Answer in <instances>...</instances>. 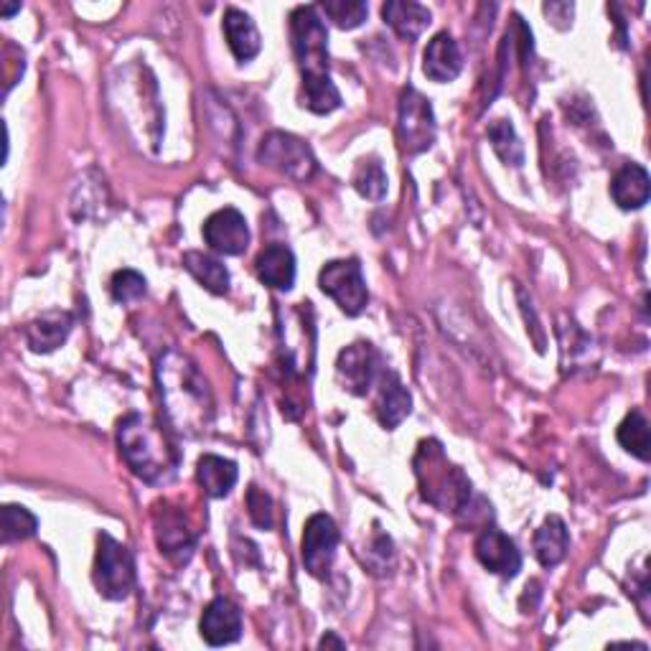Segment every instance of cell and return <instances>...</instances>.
Returning a JSON list of instances; mask_svg holds the SVG:
<instances>
[{"label":"cell","instance_id":"6da1fadb","mask_svg":"<svg viewBox=\"0 0 651 651\" xmlns=\"http://www.w3.org/2000/svg\"><path fill=\"white\" fill-rule=\"evenodd\" d=\"M163 410L170 428L184 435H199L214 420V400L209 382L189 356L170 349L156 364Z\"/></svg>","mask_w":651,"mask_h":651},{"label":"cell","instance_id":"7a4b0ae2","mask_svg":"<svg viewBox=\"0 0 651 651\" xmlns=\"http://www.w3.org/2000/svg\"><path fill=\"white\" fill-rule=\"evenodd\" d=\"M120 453L128 468L145 484H166L178 471V448L156 420L128 415L118 428Z\"/></svg>","mask_w":651,"mask_h":651},{"label":"cell","instance_id":"3957f363","mask_svg":"<svg viewBox=\"0 0 651 651\" xmlns=\"http://www.w3.org/2000/svg\"><path fill=\"white\" fill-rule=\"evenodd\" d=\"M418 476L420 494L435 509L459 515L471 501V482L455 463L448 461L443 445L438 441H422L412 461Z\"/></svg>","mask_w":651,"mask_h":651},{"label":"cell","instance_id":"277c9868","mask_svg":"<svg viewBox=\"0 0 651 651\" xmlns=\"http://www.w3.org/2000/svg\"><path fill=\"white\" fill-rule=\"evenodd\" d=\"M290 38L300 75H329V31L313 5H300L290 13Z\"/></svg>","mask_w":651,"mask_h":651},{"label":"cell","instance_id":"5b68a950","mask_svg":"<svg viewBox=\"0 0 651 651\" xmlns=\"http://www.w3.org/2000/svg\"><path fill=\"white\" fill-rule=\"evenodd\" d=\"M95 585L100 596L108 600H122L130 596L135 583V563L125 544L115 537H97V558H95Z\"/></svg>","mask_w":651,"mask_h":651},{"label":"cell","instance_id":"8992f818","mask_svg":"<svg viewBox=\"0 0 651 651\" xmlns=\"http://www.w3.org/2000/svg\"><path fill=\"white\" fill-rule=\"evenodd\" d=\"M257 161L267 168L280 170L283 176H288L298 184L311 181L316 170H319V163H316L313 151L308 148L306 141H300L298 135L283 133V130H273V133L263 137Z\"/></svg>","mask_w":651,"mask_h":651},{"label":"cell","instance_id":"52a82bcc","mask_svg":"<svg viewBox=\"0 0 651 651\" xmlns=\"http://www.w3.org/2000/svg\"><path fill=\"white\" fill-rule=\"evenodd\" d=\"M397 135L405 153L418 156L433 148L438 125L433 115V104L426 95H420L415 87L402 89L400 95V115H397Z\"/></svg>","mask_w":651,"mask_h":651},{"label":"cell","instance_id":"ba28073f","mask_svg":"<svg viewBox=\"0 0 651 651\" xmlns=\"http://www.w3.org/2000/svg\"><path fill=\"white\" fill-rule=\"evenodd\" d=\"M319 285L325 296L339 304L346 316H360L366 304H369V293H366L364 273L360 260H331L323 265L319 275Z\"/></svg>","mask_w":651,"mask_h":651},{"label":"cell","instance_id":"9c48e42d","mask_svg":"<svg viewBox=\"0 0 651 651\" xmlns=\"http://www.w3.org/2000/svg\"><path fill=\"white\" fill-rule=\"evenodd\" d=\"M385 366H382V356L372 344H352L339 354L336 374L339 382L344 385L346 393L356 397H364L372 393L374 385H379V379L385 377Z\"/></svg>","mask_w":651,"mask_h":651},{"label":"cell","instance_id":"30bf717a","mask_svg":"<svg viewBox=\"0 0 651 651\" xmlns=\"http://www.w3.org/2000/svg\"><path fill=\"white\" fill-rule=\"evenodd\" d=\"M339 548V529L329 515H313L304 529V565L313 577H325Z\"/></svg>","mask_w":651,"mask_h":651},{"label":"cell","instance_id":"8fae6325","mask_svg":"<svg viewBox=\"0 0 651 651\" xmlns=\"http://www.w3.org/2000/svg\"><path fill=\"white\" fill-rule=\"evenodd\" d=\"M203 240L219 255H242L250 244V227L238 209L224 207L203 222Z\"/></svg>","mask_w":651,"mask_h":651},{"label":"cell","instance_id":"7c38bea8","mask_svg":"<svg viewBox=\"0 0 651 651\" xmlns=\"http://www.w3.org/2000/svg\"><path fill=\"white\" fill-rule=\"evenodd\" d=\"M474 552L486 570L501 575V577H515L522 570V552L517 550L515 540H509L507 534L499 532L496 527H486L474 544Z\"/></svg>","mask_w":651,"mask_h":651},{"label":"cell","instance_id":"4fadbf2b","mask_svg":"<svg viewBox=\"0 0 651 651\" xmlns=\"http://www.w3.org/2000/svg\"><path fill=\"white\" fill-rule=\"evenodd\" d=\"M199 631L209 647L234 644L242 637V610L230 598H214L203 608Z\"/></svg>","mask_w":651,"mask_h":651},{"label":"cell","instance_id":"5bb4252c","mask_svg":"<svg viewBox=\"0 0 651 651\" xmlns=\"http://www.w3.org/2000/svg\"><path fill=\"white\" fill-rule=\"evenodd\" d=\"M461 69L463 56L451 34H435L428 41L426 54H422V71H426L428 79L445 85V81H453L459 77Z\"/></svg>","mask_w":651,"mask_h":651},{"label":"cell","instance_id":"9a60e30c","mask_svg":"<svg viewBox=\"0 0 651 651\" xmlns=\"http://www.w3.org/2000/svg\"><path fill=\"white\" fill-rule=\"evenodd\" d=\"M156 537L158 548L166 558L176 560V563H186V560L191 558L194 532L189 525H186L181 511L161 509L156 515Z\"/></svg>","mask_w":651,"mask_h":651},{"label":"cell","instance_id":"2e32d148","mask_svg":"<svg viewBox=\"0 0 651 651\" xmlns=\"http://www.w3.org/2000/svg\"><path fill=\"white\" fill-rule=\"evenodd\" d=\"M71 325H75V316L67 311H48L41 316V319L31 321L26 329H23V336H26L29 346L38 354H48L54 349H59L67 336L71 333Z\"/></svg>","mask_w":651,"mask_h":651},{"label":"cell","instance_id":"e0dca14e","mask_svg":"<svg viewBox=\"0 0 651 651\" xmlns=\"http://www.w3.org/2000/svg\"><path fill=\"white\" fill-rule=\"evenodd\" d=\"M255 271L265 285L288 293L296 283V255L285 244H267L255 260Z\"/></svg>","mask_w":651,"mask_h":651},{"label":"cell","instance_id":"ac0fdd59","mask_svg":"<svg viewBox=\"0 0 651 651\" xmlns=\"http://www.w3.org/2000/svg\"><path fill=\"white\" fill-rule=\"evenodd\" d=\"M227 44H230L234 59L238 62H252L263 48V38H260V31L255 26V21L250 19L247 13L240 11V8H230L224 13L222 21Z\"/></svg>","mask_w":651,"mask_h":651},{"label":"cell","instance_id":"d6986e66","mask_svg":"<svg viewBox=\"0 0 651 651\" xmlns=\"http://www.w3.org/2000/svg\"><path fill=\"white\" fill-rule=\"evenodd\" d=\"M382 19H385L387 26H393L397 36L415 41L433 23V13L426 5L412 3V0H389V3L382 5Z\"/></svg>","mask_w":651,"mask_h":651},{"label":"cell","instance_id":"ffe728a7","mask_svg":"<svg viewBox=\"0 0 651 651\" xmlns=\"http://www.w3.org/2000/svg\"><path fill=\"white\" fill-rule=\"evenodd\" d=\"M651 194V181L644 166L639 163H626V166L618 170L610 181V197L618 203V207L631 211L641 209L649 201Z\"/></svg>","mask_w":651,"mask_h":651},{"label":"cell","instance_id":"44dd1931","mask_svg":"<svg viewBox=\"0 0 651 651\" xmlns=\"http://www.w3.org/2000/svg\"><path fill=\"white\" fill-rule=\"evenodd\" d=\"M412 410V397L407 393L405 385L395 372H385V377L379 379V402L377 415L379 422L387 430H395Z\"/></svg>","mask_w":651,"mask_h":651},{"label":"cell","instance_id":"7402d4cb","mask_svg":"<svg viewBox=\"0 0 651 651\" xmlns=\"http://www.w3.org/2000/svg\"><path fill=\"white\" fill-rule=\"evenodd\" d=\"M197 478L211 499H224V496L234 488V484H238L240 471L234 461L222 459V455H214V453H207L201 455L197 463Z\"/></svg>","mask_w":651,"mask_h":651},{"label":"cell","instance_id":"603a6c76","mask_svg":"<svg viewBox=\"0 0 651 651\" xmlns=\"http://www.w3.org/2000/svg\"><path fill=\"white\" fill-rule=\"evenodd\" d=\"M570 548V534L563 519L550 515L534 532V558L542 567H555L565 560Z\"/></svg>","mask_w":651,"mask_h":651},{"label":"cell","instance_id":"cb8c5ba5","mask_svg":"<svg viewBox=\"0 0 651 651\" xmlns=\"http://www.w3.org/2000/svg\"><path fill=\"white\" fill-rule=\"evenodd\" d=\"M184 267L194 275L201 288H207L214 296H227L230 293V273L219 263L217 257L203 255V252H186Z\"/></svg>","mask_w":651,"mask_h":651},{"label":"cell","instance_id":"d4e9b609","mask_svg":"<svg viewBox=\"0 0 651 651\" xmlns=\"http://www.w3.org/2000/svg\"><path fill=\"white\" fill-rule=\"evenodd\" d=\"M300 104L316 115H329V112L341 108V92L333 85L329 75L323 77H304L300 87Z\"/></svg>","mask_w":651,"mask_h":651},{"label":"cell","instance_id":"484cf974","mask_svg":"<svg viewBox=\"0 0 651 651\" xmlns=\"http://www.w3.org/2000/svg\"><path fill=\"white\" fill-rule=\"evenodd\" d=\"M618 443H621L624 451H629L631 455H637L639 461H649L651 459V433H649V422L644 415L639 410L629 412L624 418L621 426H618Z\"/></svg>","mask_w":651,"mask_h":651},{"label":"cell","instance_id":"4316f807","mask_svg":"<svg viewBox=\"0 0 651 651\" xmlns=\"http://www.w3.org/2000/svg\"><path fill=\"white\" fill-rule=\"evenodd\" d=\"M488 141H492V148L496 156H499L507 166L519 168L525 163V145L519 141L515 125L509 120H494L488 125Z\"/></svg>","mask_w":651,"mask_h":651},{"label":"cell","instance_id":"83f0119b","mask_svg":"<svg viewBox=\"0 0 651 651\" xmlns=\"http://www.w3.org/2000/svg\"><path fill=\"white\" fill-rule=\"evenodd\" d=\"M352 184H354V189L369 201H382L387 197L389 181H387L385 166H382L377 158L360 161V166H356V170H354Z\"/></svg>","mask_w":651,"mask_h":651},{"label":"cell","instance_id":"f1b7e54d","mask_svg":"<svg viewBox=\"0 0 651 651\" xmlns=\"http://www.w3.org/2000/svg\"><path fill=\"white\" fill-rule=\"evenodd\" d=\"M321 11L329 15L339 29L352 31V29H360L366 21L369 8H366V3H362V0H325Z\"/></svg>","mask_w":651,"mask_h":651},{"label":"cell","instance_id":"f546056e","mask_svg":"<svg viewBox=\"0 0 651 651\" xmlns=\"http://www.w3.org/2000/svg\"><path fill=\"white\" fill-rule=\"evenodd\" d=\"M36 529H38V519L31 515L26 507L8 504L3 509V542L29 540V537L36 534Z\"/></svg>","mask_w":651,"mask_h":651},{"label":"cell","instance_id":"4dcf8cb0","mask_svg":"<svg viewBox=\"0 0 651 651\" xmlns=\"http://www.w3.org/2000/svg\"><path fill=\"white\" fill-rule=\"evenodd\" d=\"M110 290H112V298L118 300V304H135V300H141L145 296V278L141 273L135 271H118L112 275V283H110Z\"/></svg>","mask_w":651,"mask_h":651},{"label":"cell","instance_id":"1f68e13d","mask_svg":"<svg viewBox=\"0 0 651 651\" xmlns=\"http://www.w3.org/2000/svg\"><path fill=\"white\" fill-rule=\"evenodd\" d=\"M247 507H250L252 522H255L257 527H263V529L273 527V499L265 492H260L257 486H250Z\"/></svg>","mask_w":651,"mask_h":651},{"label":"cell","instance_id":"d6a6232c","mask_svg":"<svg viewBox=\"0 0 651 651\" xmlns=\"http://www.w3.org/2000/svg\"><path fill=\"white\" fill-rule=\"evenodd\" d=\"M325 647H336V649H344V641L333 637V633H329V637H323V639H321V649H325Z\"/></svg>","mask_w":651,"mask_h":651},{"label":"cell","instance_id":"836d02e7","mask_svg":"<svg viewBox=\"0 0 651 651\" xmlns=\"http://www.w3.org/2000/svg\"><path fill=\"white\" fill-rule=\"evenodd\" d=\"M15 11H21V3H8V5H3V15H5V19H11V15Z\"/></svg>","mask_w":651,"mask_h":651}]
</instances>
